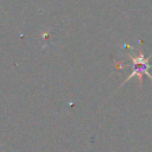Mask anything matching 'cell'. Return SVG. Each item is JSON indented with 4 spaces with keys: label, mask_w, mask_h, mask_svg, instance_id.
<instances>
[{
    "label": "cell",
    "mask_w": 152,
    "mask_h": 152,
    "mask_svg": "<svg viewBox=\"0 0 152 152\" xmlns=\"http://www.w3.org/2000/svg\"><path fill=\"white\" fill-rule=\"evenodd\" d=\"M127 56L129 57V59L132 62V72L127 76V78H126V81H124V83H126L127 81H129L131 78L137 76L138 81H139V84L141 87V84H142V75H147V77H150L152 80V75L148 71L152 68V64H150V58L152 57V53L148 57H146L141 51H139L137 55H132V53L128 52Z\"/></svg>",
    "instance_id": "obj_1"
}]
</instances>
